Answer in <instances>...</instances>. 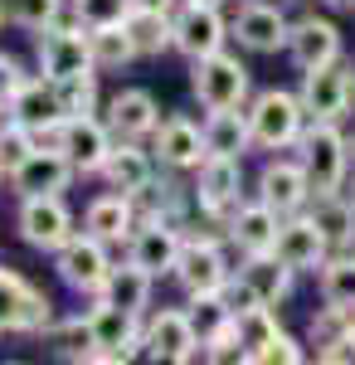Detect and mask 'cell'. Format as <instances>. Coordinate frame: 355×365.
<instances>
[{"label":"cell","mask_w":355,"mask_h":365,"mask_svg":"<svg viewBox=\"0 0 355 365\" xmlns=\"http://www.w3.org/2000/svg\"><path fill=\"white\" fill-rule=\"evenodd\" d=\"M248 122H253V146L258 151H287L297 146V137L307 132V108H302L297 93L287 88H263L253 103H248Z\"/></svg>","instance_id":"obj_1"},{"label":"cell","mask_w":355,"mask_h":365,"mask_svg":"<svg viewBox=\"0 0 355 365\" xmlns=\"http://www.w3.org/2000/svg\"><path fill=\"white\" fill-rule=\"evenodd\" d=\"M297 161L312 175V195H331L346 185V170H351V141L341 137L336 122H312L297 137Z\"/></svg>","instance_id":"obj_2"},{"label":"cell","mask_w":355,"mask_h":365,"mask_svg":"<svg viewBox=\"0 0 355 365\" xmlns=\"http://www.w3.org/2000/svg\"><path fill=\"white\" fill-rule=\"evenodd\" d=\"M190 88L195 98H200V108H244L248 98V68L239 54H229V49H215V54L195 58L190 63Z\"/></svg>","instance_id":"obj_3"},{"label":"cell","mask_w":355,"mask_h":365,"mask_svg":"<svg viewBox=\"0 0 355 365\" xmlns=\"http://www.w3.org/2000/svg\"><path fill=\"white\" fill-rule=\"evenodd\" d=\"M88 327H93V351H88V365H122L132 361L141 346V327H137V312L117 307V302H98L88 312Z\"/></svg>","instance_id":"obj_4"},{"label":"cell","mask_w":355,"mask_h":365,"mask_svg":"<svg viewBox=\"0 0 355 365\" xmlns=\"http://www.w3.org/2000/svg\"><path fill=\"white\" fill-rule=\"evenodd\" d=\"M54 268H58V278H63V287H73L83 297H103V287H108V278H112L108 244L83 229V234H73V239L54 253Z\"/></svg>","instance_id":"obj_5"},{"label":"cell","mask_w":355,"mask_h":365,"mask_svg":"<svg viewBox=\"0 0 355 365\" xmlns=\"http://www.w3.org/2000/svg\"><path fill=\"white\" fill-rule=\"evenodd\" d=\"M297 98L312 122H341L355 103V68H341V58L321 63V68H307Z\"/></svg>","instance_id":"obj_6"},{"label":"cell","mask_w":355,"mask_h":365,"mask_svg":"<svg viewBox=\"0 0 355 365\" xmlns=\"http://www.w3.org/2000/svg\"><path fill=\"white\" fill-rule=\"evenodd\" d=\"M15 229L29 249L39 253H58L68 239H73V215L63 195H25L20 200V215H15Z\"/></svg>","instance_id":"obj_7"},{"label":"cell","mask_w":355,"mask_h":365,"mask_svg":"<svg viewBox=\"0 0 355 365\" xmlns=\"http://www.w3.org/2000/svg\"><path fill=\"white\" fill-rule=\"evenodd\" d=\"M180 249H185V234H180V225H175V220H161V215H141L137 234L127 239V258H132V263H141L151 278L175 273Z\"/></svg>","instance_id":"obj_8"},{"label":"cell","mask_w":355,"mask_h":365,"mask_svg":"<svg viewBox=\"0 0 355 365\" xmlns=\"http://www.w3.org/2000/svg\"><path fill=\"white\" fill-rule=\"evenodd\" d=\"M98 68L93 63V44H88V25H49L39 29V73L44 78H73V73H88Z\"/></svg>","instance_id":"obj_9"},{"label":"cell","mask_w":355,"mask_h":365,"mask_svg":"<svg viewBox=\"0 0 355 365\" xmlns=\"http://www.w3.org/2000/svg\"><path fill=\"white\" fill-rule=\"evenodd\" d=\"M244 190V156H205L195 166V205L210 220H229Z\"/></svg>","instance_id":"obj_10"},{"label":"cell","mask_w":355,"mask_h":365,"mask_svg":"<svg viewBox=\"0 0 355 365\" xmlns=\"http://www.w3.org/2000/svg\"><path fill=\"white\" fill-rule=\"evenodd\" d=\"M141 346H146L151 361H175V365L205 356V341H200V331H195L190 312H180V307L156 312V317L146 322V331H141Z\"/></svg>","instance_id":"obj_11"},{"label":"cell","mask_w":355,"mask_h":365,"mask_svg":"<svg viewBox=\"0 0 355 365\" xmlns=\"http://www.w3.org/2000/svg\"><path fill=\"white\" fill-rule=\"evenodd\" d=\"M229 34H234V29L219 15V5H200V0H180V5H175V49L190 58V63L205 58V54H215V49H224Z\"/></svg>","instance_id":"obj_12"},{"label":"cell","mask_w":355,"mask_h":365,"mask_svg":"<svg viewBox=\"0 0 355 365\" xmlns=\"http://www.w3.org/2000/svg\"><path fill=\"white\" fill-rule=\"evenodd\" d=\"M73 175L78 166L68 161V151H54V146H34L20 166L10 170V185H15V195H63L68 185H73Z\"/></svg>","instance_id":"obj_13"},{"label":"cell","mask_w":355,"mask_h":365,"mask_svg":"<svg viewBox=\"0 0 355 365\" xmlns=\"http://www.w3.org/2000/svg\"><path fill=\"white\" fill-rule=\"evenodd\" d=\"M170 278L195 297V292H219L224 282L234 278V268H229V258H224V249H219V239L195 234V239H185L180 263H175V273H170Z\"/></svg>","instance_id":"obj_14"},{"label":"cell","mask_w":355,"mask_h":365,"mask_svg":"<svg viewBox=\"0 0 355 365\" xmlns=\"http://www.w3.org/2000/svg\"><path fill=\"white\" fill-rule=\"evenodd\" d=\"M331 244L326 229L317 225L312 215H287L282 229H277V258L282 263H292L297 273H321V263L331 258Z\"/></svg>","instance_id":"obj_15"},{"label":"cell","mask_w":355,"mask_h":365,"mask_svg":"<svg viewBox=\"0 0 355 365\" xmlns=\"http://www.w3.org/2000/svg\"><path fill=\"white\" fill-rule=\"evenodd\" d=\"M229 29L248 54H277V49H287V34H292L287 15L277 5H263V0H244Z\"/></svg>","instance_id":"obj_16"},{"label":"cell","mask_w":355,"mask_h":365,"mask_svg":"<svg viewBox=\"0 0 355 365\" xmlns=\"http://www.w3.org/2000/svg\"><path fill=\"white\" fill-rule=\"evenodd\" d=\"M277 229H282V215H277L273 205H263V200H239L234 210H229V220H224V234H229V244L239 253H268L277 249Z\"/></svg>","instance_id":"obj_17"},{"label":"cell","mask_w":355,"mask_h":365,"mask_svg":"<svg viewBox=\"0 0 355 365\" xmlns=\"http://www.w3.org/2000/svg\"><path fill=\"white\" fill-rule=\"evenodd\" d=\"M258 200L273 205L282 220L302 215L312 205V175H307V166L302 161H268L263 175H258Z\"/></svg>","instance_id":"obj_18"},{"label":"cell","mask_w":355,"mask_h":365,"mask_svg":"<svg viewBox=\"0 0 355 365\" xmlns=\"http://www.w3.org/2000/svg\"><path fill=\"white\" fill-rule=\"evenodd\" d=\"M151 151L165 170H195L210 146H205V127H195L190 117H165L161 127L151 132Z\"/></svg>","instance_id":"obj_19"},{"label":"cell","mask_w":355,"mask_h":365,"mask_svg":"<svg viewBox=\"0 0 355 365\" xmlns=\"http://www.w3.org/2000/svg\"><path fill=\"white\" fill-rule=\"evenodd\" d=\"M287 58L297 63L302 73L307 68H321V63H336L341 58V29L321 20V15H302L292 34H287Z\"/></svg>","instance_id":"obj_20"},{"label":"cell","mask_w":355,"mask_h":365,"mask_svg":"<svg viewBox=\"0 0 355 365\" xmlns=\"http://www.w3.org/2000/svg\"><path fill=\"white\" fill-rule=\"evenodd\" d=\"M103 180H108V190H117V195H132L137 200L151 180H156V151H141L137 141H117L108 156V166L98 170Z\"/></svg>","instance_id":"obj_21"},{"label":"cell","mask_w":355,"mask_h":365,"mask_svg":"<svg viewBox=\"0 0 355 365\" xmlns=\"http://www.w3.org/2000/svg\"><path fill=\"white\" fill-rule=\"evenodd\" d=\"M108 127L117 132V141H141L161 127V108L146 88H122L108 103Z\"/></svg>","instance_id":"obj_22"},{"label":"cell","mask_w":355,"mask_h":365,"mask_svg":"<svg viewBox=\"0 0 355 365\" xmlns=\"http://www.w3.org/2000/svg\"><path fill=\"white\" fill-rule=\"evenodd\" d=\"M112 146H117V132H112L108 122H98V117H73V122H68L63 151H68V161L78 166V175H98V170L108 166Z\"/></svg>","instance_id":"obj_23"},{"label":"cell","mask_w":355,"mask_h":365,"mask_svg":"<svg viewBox=\"0 0 355 365\" xmlns=\"http://www.w3.org/2000/svg\"><path fill=\"white\" fill-rule=\"evenodd\" d=\"M137 200L132 195H98L93 205H88V215H83V229L88 234H98L103 244H127L132 234H137Z\"/></svg>","instance_id":"obj_24"},{"label":"cell","mask_w":355,"mask_h":365,"mask_svg":"<svg viewBox=\"0 0 355 365\" xmlns=\"http://www.w3.org/2000/svg\"><path fill=\"white\" fill-rule=\"evenodd\" d=\"M122 25H127V34H132L141 58H161L165 49H175V15L161 10V5H141L137 0V10Z\"/></svg>","instance_id":"obj_25"},{"label":"cell","mask_w":355,"mask_h":365,"mask_svg":"<svg viewBox=\"0 0 355 365\" xmlns=\"http://www.w3.org/2000/svg\"><path fill=\"white\" fill-rule=\"evenodd\" d=\"M239 273L258 287V297H263L268 307H277V302H287V297H292V278H297V268H292V263H282L277 249L244 253V268H239Z\"/></svg>","instance_id":"obj_26"},{"label":"cell","mask_w":355,"mask_h":365,"mask_svg":"<svg viewBox=\"0 0 355 365\" xmlns=\"http://www.w3.org/2000/svg\"><path fill=\"white\" fill-rule=\"evenodd\" d=\"M205 146L210 156H244L253 146V122L244 108H215L205 117Z\"/></svg>","instance_id":"obj_27"},{"label":"cell","mask_w":355,"mask_h":365,"mask_svg":"<svg viewBox=\"0 0 355 365\" xmlns=\"http://www.w3.org/2000/svg\"><path fill=\"white\" fill-rule=\"evenodd\" d=\"M151 282H156V278H151L141 263L127 258V263H112V278H108V287H103V297L141 317V312L151 307Z\"/></svg>","instance_id":"obj_28"},{"label":"cell","mask_w":355,"mask_h":365,"mask_svg":"<svg viewBox=\"0 0 355 365\" xmlns=\"http://www.w3.org/2000/svg\"><path fill=\"white\" fill-rule=\"evenodd\" d=\"M307 215L326 229V239L336 244V249L355 244V200H346L341 190H331V195H312Z\"/></svg>","instance_id":"obj_29"},{"label":"cell","mask_w":355,"mask_h":365,"mask_svg":"<svg viewBox=\"0 0 355 365\" xmlns=\"http://www.w3.org/2000/svg\"><path fill=\"white\" fill-rule=\"evenodd\" d=\"M63 108H58V88L54 78H25L20 83V93L10 98V117H20V122H29V127H39V122H49V117H58Z\"/></svg>","instance_id":"obj_30"},{"label":"cell","mask_w":355,"mask_h":365,"mask_svg":"<svg viewBox=\"0 0 355 365\" xmlns=\"http://www.w3.org/2000/svg\"><path fill=\"white\" fill-rule=\"evenodd\" d=\"M88 44H93V63L98 68H108V73H117V68H127L137 54V44H132V34H127V25H93L88 29Z\"/></svg>","instance_id":"obj_31"},{"label":"cell","mask_w":355,"mask_h":365,"mask_svg":"<svg viewBox=\"0 0 355 365\" xmlns=\"http://www.w3.org/2000/svg\"><path fill=\"white\" fill-rule=\"evenodd\" d=\"M321 302H336V307H355V253H331L321 263Z\"/></svg>","instance_id":"obj_32"},{"label":"cell","mask_w":355,"mask_h":365,"mask_svg":"<svg viewBox=\"0 0 355 365\" xmlns=\"http://www.w3.org/2000/svg\"><path fill=\"white\" fill-rule=\"evenodd\" d=\"M58 108L63 117H93L98 113V73H73V78H58Z\"/></svg>","instance_id":"obj_33"},{"label":"cell","mask_w":355,"mask_h":365,"mask_svg":"<svg viewBox=\"0 0 355 365\" xmlns=\"http://www.w3.org/2000/svg\"><path fill=\"white\" fill-rule=\"evenodd\" d=\"M185 312H190L200 341H210L219 327H229V322H234V312H229V302H224V292H195Z\"/></svg>","instance_id":"obj_34"},{"label":"cell","mask_w":355,"mask_h":365,"mask_svg":"<svg viewBox=\"0 0 355 365\" xmlns=\"http://www.w3.org/2000/svg\"><path fill=\"white\" fill-rule=\"evenodd\" d=\"M49 341H54V351L63 361H88V351H93V327H88V317H68V322L49 327Z\"/></svg>","instance_id":"obj_35"},{"label":"cell","mask_w":355,"mask_h":365,"mask_svg":"<svg viewBox=\"0 0 355 365\" xmlns=\"http://www.w3.org/2000/svg\"><path fill=\"white\" fill-rule=\"evenodd\" d=\"M34 146H39V141H34V127H29V122L0 117V161H5V170H15Z\"/></svg>","instance_id":"obj_36"},{"label":"cell","mask_w":355,"mask_h":365,"mask_svg":"<svg viewBox=\"0 0 355 365\" xmlns=\"http://www.w3.org/2000/svg\"><path fill=\"white\" fill-rule=\"evenodd\" d=\"M5 15L20 29H49L63 15V0H5Z\"/></svg>","instance_id":"obj_37"},{"label":"cell","mask_w":355,"mask_h":365,"mask_svg":"<svg viewBox=\"0 0 355 365\" xmlns=\"http://www.w3.org/2000/svg\"><path fill=\"white\" fill-rule=\"evenodd\" d=\"M25 292H29V278H25V273L0 268V336H5V331H15L20 307H25Z\"/></svg>","instance_id":"obj_38"},{"label":"cell","mask_w":355,"mask_h":365,"mask_svg":"<svg viewBox=\"0 0 355 365\" xmlns=\"http://www.w3.org/2000/svg\"><path fill=\"white\" fill-rule=\"evenodd\" d=\"M137 10V0H73V20L78 25H122Z\"/></svg>","instance_id":"obj_39"},{"label":"cell","mask_w":355,"mask_h":365,"mask_svg":"<svg viewBox=\"0 0 355 365\" xmlns=\"http://www.w3.org/2000/svg\"><path fill=\"white\" fill-rule=\"evenodd\" d=\"M277 331H282V327H277L273 307H258V312H248V317H239V336H244V346H248V361H253L258 346H268Z\"/></svg>","instance_id":"obj_40"},{"label":"cell","mask_w":355,"mask_h":365,"mask_svg":"<svg viewBox=\"0 0 355 365\" xmlns=\"http://www.w3.org/2000/svg\"><path fill=\"white\" fill-rule=\"evenodd\" d=\"M346 327H351V307H336V302H326V307L312 317V346L341 341V336H346Z\"/></svg>","instance_id":"obj_41"},{"label":"cell","mask_w":355,"mask_h":365,"mask_svg":"<svg viewBox=\"0 0 355 365\" xmlns=\"http://www.w3.org/2000/svg\"><path fill=\"white\" fill-rule=\"evenodd\" d=\"M307 361V351H302L297 336H287V331H277L268 346H258V356H253V365H302Z\"/></svg>","instance_id":"obj_42"},{"label":"cell","mask_w":355,"mask_h":365,"mask_svg":"<svg viewBox=\"0 0 355 365\" xmlns=\"http://www.w3.org/2000/svg\"><path fill=\"white\" fill-rule=\"evenodd\" d=\"M25 78H29V73L20 68V58H15V54H5V49H0V98L10 103V98L20 93V83H25Z\"/></svg>","instance_id":"obj_43"},{"label":"cell","mask_w":355,"mask_h":365,"mask_svg":"<svg viewBox=\"0 0 355 365\" xmlns=\"http://www.w3.org/2000/svg\"><path fill=\"white\" fill-rule=\"evenodd\" d=\"M317 361H326V365H346V361H355V341H351V336H341V341H326V346H317Z\"/></svg>","instance_id":"obj_44"},{"label":"cell","mask_w":355,"mask_h":365,"mask_svg":"<svg viewBox=\"0 0 355 365\" xmlns=\"http://www.w3.org/2000/svg\"><path fill=\"white\" fill-rule=\"evenodd\" d=\"M321 5H331V10H355V0H321Z\"/></svg>","instance_id":"obj_45"},{"label":"cell","mask_w":355,"mask_h":365,"mask_svg":"<svg viewBox=\"0 0 355 365\" xmlns=\"http://www.w3.org/2000/svg\"><path fill=\"white\" fill-rule=\"evenodd\" d=\"M141 5H161V10H175L180 0H141Z\"/></svg>","instance_id":"obj_46"},{"label":"cell","mask_w":355,"mask_h":365,"mask_svg":"<svg viewBox=\"0 0 355 365\" xmlns=\"http://www.w3.org/2000/svg\"><path fill=\"white\" fill-rule=\"evenodd\" d=\"M346 336H351V341H355V307H351V327H346Z\"/></svg>","instance_id":"obj_47"},{"label":"cell","mask_w":355,"mask_h":365,"mask_svg":"<svg viewBox=\"0 0 355 365\" xmlns=\"http://www.w3.org/2000/svg\"><path fill=\"white\" fill-rule=\"evenodd\" d=\"M5 20H10V15H5V0H0V25H5Z\"/></svg>","instance_id":"obj_48"},{"label":"cell","mask_w":355,"mask_h":365,"mask_svg":"<svg viewBox=\"0 0 355 365\" xmlns=\"http://www.w3.org/2000/svg\"><path fill=\"white\" fill-rule=\"evenodd\" d=\"M200 5H224V0H200Z\"/></svg>","instance_id":"obj_49"},{"label":"cell","mask_w":355,"mask_h":365,"mask_svg":"<svg viewBox=\"0 0 355 365\" xmlns=\"http://www.w3.org/2000/svg\"><path fill=\"white\" fill-rule=\"evenodd\" d=\"M5 175H10V170H5V161H0V180H5Z\"/></svg>","instance_id":"obj_50"},{"label":"cell","mask_w":355,"mask_h":365,"mask_svg":"<svg viewBox=\"0 0 355 365\" xmlns=\"http://www.w3.org/2000/svg\"><path fill=\"white\" fill-rule=\"evenodd\" d=\"M351 161H355V137H351Z\"/></svg>","instance_id":"obj_51"}]
</instances>
